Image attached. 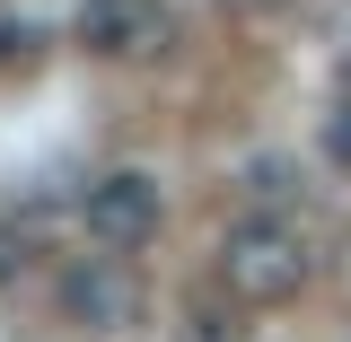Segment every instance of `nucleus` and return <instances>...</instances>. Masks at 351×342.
I'll list each match as a JSON object with an SVG mask.
<instances>
[{
  "mask_svg": "<svg viewBox=\"0 0 351 342\" xmlns=\"http://www.w3.org/2000/svg\"><path fill=\"white\" fill-rule=\"evenodd\" d=\"M80 44L97 62H158L176 44V18L158 0H88L80 9Z\"/></svg>",
  "mask_w": 351,
  "mask_h": 342,
  "instance_id": "obj_4",
  "label": "nucleus"
},
{
  "mask_svg": "<svg viewBox=\"0 0 351 342\" xmlns=\"http://www.w3.org/2000/svg\"><path fill=\"white\" fill-rule=\"evenodd\" d=\"M18 263H27V246H18V228H0V281H9Z\"/></svg>",
  "mask_w": 351,
  "mask_h": 342,
  "instance_id": "obj_6",
  "label": "nucleus"
},
{
  "mask_svg": "<svg viewBox=\"0 0 351 342\" xmlns=\"http://www.w3.org/2000/svg\"><path fill=\"white\" fill-rule=\"evenodd\" d=\"M158 219H167V193H158V175L141 167H114L88 184V237L106 246V255H132V246H149L158 237Z\"/></svg>",
  "mask_w": 351,
  "mask_h": 342,
  "instance_id": "obj_3",
  "label": "nucleus"
},
{
  "mask_svg": "<svg viewBox=\"0 0 351 342\" xmlns=\"http://www.w3.org/2000/svg\"><path fill=\"white\" fill-rule=\"evenodd\" d=\"M343 158H351V123H343Z\"/></svg>",
  "mask_w": 351,
  "mask_h": 342,
  "instance_id": "obj_7",
  "label": "nucleus"
},
{
  "mask_svg": "<svg viewBox=\"0 0 351 342\" xmlns=\"http://www.w3.org/2000/svg\"><path fill=\"white\" fill-rule=\"evenodd\" d=\"M53 299H62V325H80V334H123L141 325V272L123 255H71Z\"/></svg>",
  "mask_w": 351,
  "mask_h": 342,
  "instance_id": "obj_2",
  "label": "nucleus"
},
{
  "mask_svg": "<svg viewBox=\"0 0 351 342\" xmlns=\"http://www.w3.org/2000/svg\"><path fill=\"white\" fill-rule=\"evenodd\" d=\"M325 44H334V71L351 80V0H334V9H325Z\"/></svg>",
  "mask_w": 351,
  "mask_h": 342,
  "instance_id": "obj_5",
  "label": "nucleus"
},
{
  "mask_svg": "<svg viewBox=\"0 0 351 342\" xmlns=\"http://www.w3.org/2000/svg\"><path fill=\"white\" fill-rule=\"evenodd\" d=\"M211 263H219V290H228V299L272 307V299H299L307 290L316 237H307L299 219H281V211H246V219H228V237H219Z\"/></svg>",
  "mask_w": 351,
  "mask_h": 342,
  "instance_id": "obj_1",
  "label": "nucleus"
}]
</instances>
